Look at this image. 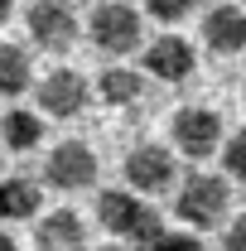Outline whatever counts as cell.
<instances>
[{
    "label": "cell",
    "mask_w": 246,
    "mask_h": 251,
    "mask_svg": "<svg viewBox=\"0 0 246 251\" xmlns=\"http://www.w3.org/2000/svg\"><path fill=\"white\" fill-rule=\"evenodd\" d=\"M29 92V58L20 44H0V97H25Z\"/></svg>",
    "instance_id": "cell-15"
},
{
    "label": "cell",
    "mask_w": 246,
    "mask_h": 251,
    "mask_svg": "<svg viewBox=\"0 0 246 251\" xmlns=\"http://www.w3.org/2000/svg\"><path fill=\"white\" fill-rule=\"evenodd\" d=\"M39 251H82L87 247V227L73 208H58L49 218H39V232H34Z\"/></svg>",
    "instance_id": "cell-11"
},
{
    "label": "cell",
    "mask_w": 246,
    "mask_h": 251,
    "mask_svg": "<svg viewBox=\"0 0 246 251\" xmlns=\"http://www.w3.org/2000/svg\"><path fill=\"white\" fill-rule=\"evenodd\" d=\"M44 203V193L34 179H5L0 184V222H20V218H34Z\"/></svg>",
    "instance_id": "cell-12"
},
{
    "label": "cell",
    "mask_w": 246,
    "mask_h": 251,
    "mask_svg": "<svg viewBox=\"0 0 246 251\" xmlns=\"http://www.w3.org/2000/svg\"><path fill=\"white\" fill-rule=\"evenodd\" d=\"M10 10H15V0H0V25L10 20Z\"/></svg>",
    "instance_id": "cell-21"
},
{
    "label": "cell",
    "mask_w": 246,
    "mask_h": 251,
    "mask_svg": "<svg viewBox=\"0 0 246 251\" xmlns=\"http://www.w3.org/2000/svg\"><path fill=\"white\" fill-rule=\"evenodd\" d=\"M25 29L39 49H49V53H63V49H73L77 44V15H73V5L68 0H29V10H25Z\"/></svg>",
    "instance_id": "cell-4"
},
{
    "label": "cell",
    "mask_w": 246,
    "mask_h": 251,
    "mask_svg": "<svg viewBox=\"0 0 246 251\" xmlns=\"http://www.w3.org/2000/svg\"><path fill=\"white\" fill-rule=\"evenodd\" d=\"M203 44L213 53H242L246 49V10L242 5H213L203 15Z\"/></svg>",
    "instance_id": "cell-10"
},
{
    "label": "cell",
    "mask_w": 246,
    "mask_h": 251,
    "mask_svg": "<svg viewBox=\"0 0 246 251\" xmlns=\"http://www.w3.org/2000/svg\"><path fill=\"white\" fill-rule=\"evenodd\" d=\"M193 5H198V0H145V10H150L159 25H179V20H188Z\"/></svg>",
    "instance_id": "cell-16"
},
{
    "label": "cell",
    "mask_w": 246,
    "mask_h": 251,
    "mask_svg": "<svg viewBox=\"0 0 246 251\" xmlns=\"http://www.w3.org/2000/svg\"><path fill=\"white\" fill-rule=\"evenodd\" d=\"M101 251H125V247H101Z\"/></svg>",
    "instance_id": "cell-22"
},
{
    "label": "cell",
    "mask_w": 246,
    "mask_h": 251,
    "mask_svg": "<svg viewBox=\"0 0 246 251\" xmlns=\"http://www.w3.org/2000/svg\"><path fill=\"white\" fill-rule=\"evenodd\" d=\"M87 106V77L82 73H73V68H58V73H49L44 82H39V111L44 116H77Z\"/></svg>",
    "instance_id": "cell-7"
},
{
    "label": "cell",
    "mask_w": 246,
    "mask_h": 251,
    "mask_svg": "<svg viewBox=\"0 0 246 251\" xmlns=\"http://www.w3.org/2000/svg\"><path fill=\"white\" fill-rule=\"evenodd\" d=\"M227 203H232L227 179H217V174H193V179L179 188L174 213H179L188 227H217V222L227 218Z\"/></svg>",
    "instance_id": "cell-3"
},
{
    "label": "cell",
    "mask_w": 246,
    "mask_h": 251,
    "mask_svg": "<svg viewBox=\"0 0 246 251\" xmlns=\"http://www.w3.org/2000/svg\"><path fill=\"white\" fill-rule=\"evenodd\" d=\"M0 140H5L15 155L34 150V145L44 140V116H34V111H5V121H0Z\"/></svg>",
    "instance_id": "cell-14"
},
{
    "label": "cell",
    "mask_w": 246,
    "mask_h": 251,
    "mask_svg": "<svg viewBox=\"0 0 246 251\" xmlns=\"http://www.w3.org/2000/svg\"><path fill=\"white\" fill-rule=\"evenodd\" d=\"M169 140L179 145V155H184V159H208V155H217L222 121H217V111L184 106V111H174V121H169Z\"/></svg>",
    "instance_id": "cell-5"
},
{
    "label": "cell",
    "mask_w": 246,
    "mask_h": 251,
    "mask_svg": "<svg viewBox=\"0 0 246 251\" xmlns=\"http://www.w3.org/2000/svg\"><path fill=\"white\" fill-rule=\"evenodd\" d=\"M193 68H198V53H193V44L179 39V34H164V39H154L150 49H145V73L159 77V82H188Z\"/></svg>",
    "instance_id": "cell-8"
},
{
    "label": "cell",
    "mask_w": 246,
    "mask_h": 251,
    "mask_svg": "<svg viewBox=\"0 0 246 251\" xmlns=\"http://www.w3.org/2000/svg\"><path fill=\"white\" fill-rule=\"evenodd\" d=\"M0 251H20V247H15V237H10V232H0Z\"/></svg>",
    "instance_id": "cell-20"
},
{
    "label": "cell",
    "mask_w": 246,
    "mask_h": 251,
    "mask_svg": "<svg viewBox=\"0 0 246 251\" xmlns=\"http://www.w3.org/2000/svg\"><path fill=\"white\" fill-rule=\"evenodd\" d=\"M125 184L135 193H164L174 184V155L164 145H140L125 155Z\"/></svg>",
    "instance_id": "cell-9"
},
{
    "label": "cell",
    "mask_w": 246,
    "mask_h": 251,
    "mask_svg": "<svg viewBox=\"0 0 246 251\" xmlns=\"http://www.w3.org/2000/svg\"><path fill=\"white\" fill-rule=\"evenodd\" d=\"M44 179L58 188V193H77V188L97 184V155L82 145V140H63L58 150L44 164Z\"/></svg>",
    "instance_id": "cell-6"
},
{
    "label": "cell",
    "mask_w": 246,
    "mask_h": 251,
    "mask_svg": "<svg viewBox=\"0 0 246 251\" xmlns=\"http://www.w3.org/2000/svg\"><path fill=\"white\" fill-rule=\"evenodd\" d=\"M97 222L111 232V237H125L130 247H154V237L164 232V222L154 208L140 203V193L135 188H106V193H97Z\"/></svg>",
    "instance_id": "cell-1"
},
{
    "label": "cell",
    "mask_w": 246,
    "mask_h": 251,
    "mask_svg": "<svg viewBox=\"0 0 246 251\" xmlns=\"http://www.w3.org/2000/svg\"><path fill=\"white\" fill-rule=\"evenodd\" d=\"M87 34H92V44L101 49V53L121 58V53H130V49H140L145 25H140V15H135L130 5H121V0H97L92 20H87Z\"/></svg>",
    "instance_id": "cell-2"
},
{
    "label": "cell",
    "mask_w": 246,
    "mask_h": 251,
    "mask_svg": "<svg viewBox=\"0 0 246 251\" xmlns=\"http://www.w3.org/2000/svg\"><path fill=\"white\" fill-rule=\"evenodd\" d=\"M150 251H203V242H198V237L184 227V232H159Z\"/></svg>",
    "instance_id": "cell-18"
},
{
    "label": "cell",
    "mask_w": 246,
    "mask_h": 251,
    "mask_svg": "<svg viewBox=\"0 0 246 251\" xmlns=\"http://www.w3.org/2000/svg\"><path fill=\"white\" fill-rule=\"evenodd\" d=\"M222 164H227V174L232 179H246V126L227 140V150H222Z\"/></svg>",
    "instance_id": "cell-17"
},
{
    "label": "cell",
    "mask_w": 246,
    "mask_h": 251,
    "mask_svg": "<svg viewBox=\"0 0 246 251\" xmlns=\"http://www.w3.org/2000/svg\"><path fill=\"white\" fill-rule=\"evenodd\" d=\"M222 247L227 251H246V218H237L227 227V237H222Z\"/></svg>",
    "instance_id": "cell-19"
},
{
    "label": "cell",
    "mask_w": 246,
    "mask_h": 251,
    "mask_svg": "<svg viewBox=\"0 0 246 251\" xmlns=\"http://www.w3.org/2000/svg\"><path fill=\"white\" fill-rule=\"evenodd\" d=\"M97 92H101L106 106H130V101H140V92H145V77L130 73V68H106L97 77Z\"/></svg>",
    "instance_id": "cell-13"
}]
</instances>
